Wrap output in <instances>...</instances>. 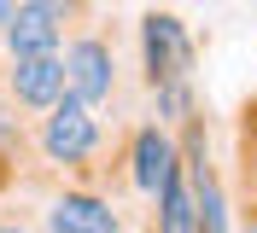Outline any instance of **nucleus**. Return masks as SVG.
<instances>
[{
    "instance_id": "nucleus-1",
    "label": "nucleus",
    "mask_w": 257,
    "mask_h": 233,
    "mask_svg": "<svg viewBox=\"0 0 257 233\" xmlns=\"http://www.w3.org/2000/svg\"><path fill=\"white\" fill-rule=\"evenodd\" d=\"M99 146V123H94V105H82L76 93L64 88L59 99L47 105V123H41V152L53 163H82V157H94Z\"/></svg>"
},
{
    "instance_id": "nucleus-2",
    "label": "nucleus",
    "mask_w": 257,
    "mask_h": 233,
    "mask_svg": "<svg viewBox=\"0 0 257 233\" xmlns=\"http://www.w3.org/2000/svg\"><path fill=\"white\" fill-rule=\"evenodd\" d=\"M141 47H146V70H152V82H187L193 41H187V30H181V18L152 12L141 24Z\"/></svg>"
},
{
    "instance_id": "nucleus-3",
    "label": "nucleus",
    "mask_w": 257,
    "mask_h": 233,
    "mask_svg": "<svg viewBox=\"0 0 257 233\" xmlns=\"http://www.w3.org/2000/svg\"><path fill=\"white\" fill-rule=\"evenodd\" d=\"M111 82H117V64H111V47L99 41V35H82V41L64 53V88L76 93L82 105L111 99Z\"/></svg>"
},
{
    "instance_id": "nucleus-4",
    "label": "nucleus",
    "mask_w": 257,
    "mask_h": 233,
    "mask_svg": "<svg viewBox=\"0 0 257 233\" xmlns=\"http://www.w3.org/2000/svg\"><path fill=\"white\" fill-rule=\"evenodd\" d=\"M12 99L30 111H47L53 99L64 93V59L59 53H24V59H12Z\"/></svg>"
},
{
    "instance_id": "nucleus-5",
    "label": "nucleus",
    "mask_w": 257,
    "mask_h": 233,
    "mask_svg": "<svg viewBox=\"0 0 257 233\" xmlns=\"http://www.w3.org/2000/svg\"><path fill=\"white\" fill-rule=\"evenodd\" d=\"M59 30L64 18L47 12V6H35V0H18L12 24H6V47H12V59H24V53H59Z\"/></svg>"
},
{
    "instance_id": "nucleus-6",
    "label": "nucleus",
    "mask_w": 257,
    "mask_h": 233,
    "mask_svg": "<svg viewBox=\"0 0 257 233\" xmlns=\"http://www.w3.org/2000/svg\"><path fill=\"white\" fill-rule=\"evenodd\" d=\"M47 233H123V227H117V210L105 198L64 192V198L47 210Z\"/></svg>"
},
{
    "instance_id": "nucleus-7",
    "label": "nucleus",
    "mask_w": 257,
    "mask_h": 233,
    "mask_svg": "<svg viewBox=\"0 0 257 233\" xmlns=\"http://www.w3.org/2000/svg\"><path fill=\"white\" fill-rule=\"evenodd\" d=\"M170 169H176V146L158 128H141V140H135V186L141 192H158L170 181Z\"/></svg>"
},
{
    "instance_id": "nucleus-8",
    "label": "nucleus",
    "mask_w": 257,
    "mask_h": 233,
    "mask_svg": "<svg viewBox=\"0 0 257 233\" xmlns=\"http://www.w3.org/2000/svg\"><path fill=\"white\" fill-rule=\"evenodd\" d=\"M158 198H164V233H199V210H193V186L181 181L176 169H170V181L158 186Z\"/></svg>"
},
{
    "instance_id": "nucleus-9",
    "label": "nucleus",
    "mask_w": 257,
    "mask_h": 233,
    "mask_svg": "<svg viewBox=\"0 0 257 233\" xmlns=\"http://www.w3.org/2000/svg\"><path fill=\"white\" fill-rule=\"evenodd\" d=\"M35 6H47V12H59V18H64V12H76L82 0H35Z\"/></svg>"
},
{
    "instance_id": "nucleus-10",
    "label": "nucleus",
    "mask_w": 257,
    "mask_h": 233,
    "mask_svg": "<svg viewBox=\"0 0 257 233\" xmlns=\"http://www.w3.org/2000/svg\"><path fill=\"white\" fill-rule=\"evenodd\" d=\"M12 12H18V0H0V30L12 24Z\"/></svg>"
},
{
    "instance_id": "nucleus-11",
    "label": "nucleus",
    "mask_w": 257,
    "mask_h": 233,
    "mask_svg": "<svg viewBox=\"0 0 257 233\" xmlns=\"http://www.w3.org/2000/svg\"><path fill=\"white\" fill-rule=\"evenodd\" d=\"M0 233H24V227H0Z\"/></svg>"
},
{
    "instance_id": "nucleus-12",
    "label": "nucleus",
    "mask_w": 257,
    "mask_h": 233,
    "mask_svg": "<svg viewBox=\"0 0 257 233\" xmlns=\"http://www.w3.org/2000/svg\"><path fill=\"white\" fill-rule=\"evenodd\" d=\"M245 233H257V221H251V227H245Z\"/></svg>"
}]
</instances>
